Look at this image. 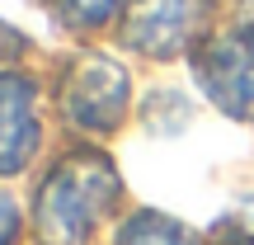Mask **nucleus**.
Returning <instances> with one entry per match:
<instances>
[{
    "label": "nucleus",
    "mask_w": 254,
    "mask_h": 245,
    "mask_svg": "<svg viewBox=\"0 0 254 245\" xmlns=\"http://www.w3.org/2000/svg\"><path fill=\"white\" fill-rule=\"evenodd\" d=\"M207 0H132L123 14V43L146 57H170L202 24Z\"/></svg>",
    "instance_id": "nucleus-4"
},
{
    "label": "nucleus",
    "mask_w": 254,
    "mask_h": 245,
    "mask_svg": "<svg viewBox=\"0 0 254 245\" xmlns=\"http://www.w3.org/2000/svg\"><path fill=\"white\" fill-rule=\"evenodd\" d=\"M14 47H19L14 28H5V24H0V62H5V57H14Z\"/></svg>",
    "instance_id": "nucleus-9"
},
{
    "label": "nucleus",
    "mask_w": 254,
    "mask_h": 245,
    "mask_svg": "<svg viewBox=\"0 0 254 245\" xmlns=\"http://www.w3.org/2000/svg\"><path fill=\"white\" fill-rule=\"evenodd\" d=\"M118 245H198V241H193L179 222L155 217V212H141V217H132L118 231Z\"/></svg>",
    "instance_id": "nucleus-6"
},
{
    "label": "nucleus",
    "mask_w": 254,
    "mask_h": 245,
    "mask_svg": "<svg viewBox=\"0 0 254 245\" xmlns=\"http://www.w3.org/2000/svg\"><path fill=\"white\" fill-rule=\"evenodd\" d=\"M193 71L226 113L254 118V28H236V33L202 43V52L193 57Z\"/></svg>",
    "instance_id": "nucleus-2"
},
{
    "label": "nucleus",
    "mask_w": 254,
    "mask_h": 245,
    "mask_svg": "<svg viewBox=\"0 0 254 245\" xmlns=\"http://www.w3.org/2000/svg\"><path fill=\"white\" fill-rule=\"evenodd\" d=\"M38 146L33 85L19 76H0V174H14Z\"/></svg>",
    "instance_id": "nucleus-5"
},
{
    "label": "nucleus",
    "mask_w": 254,
    "mask_h": 245,
    "mask_svg": "<svg viewBox=\"0 0 254 245\" xmlns=\"http://www.w3.org/2000/svg\"><path fill=\"white\" fill-rule=\"evenodd\" d=\"M118 179L104 156H71L52 170V179L38 193V231L47 245H85L94 222L113 208Z\"/></svg>",
    "instance_id": "nucleus-1"
},
{
    "label": "nucleus",
    "mask_w": 254,
    "mask_h": 245,
    "mask_svg": "<svg viewBox=\"0 0 254 245\" xmlns=\"http://www.w3.org/2000/svg\"><path fill=\"white\" fill-rule=\"evenodd\" d=\"M66 118L90 132H109L127 109V71L109 57H85L66 76Z\"/></svg>",
    "instance_id": "nucleus-3"
},
{
    "label": "nucleus",
    "mask_w": 254,
    "mask_h": 245,
    "mask_svg": "<svg viewBox=\"0 0 254 245\" xmlns=\"http://www.w3.org/2000/svg\"><path fill=\"white\" fill-rule=\"evenodd\" d=\"M14 231H19V212H14V203L0 193V245H14Z\"/></svg>",
    "instance_id": "nucleus-8"
},
{
    "label": "nucleus",
    "mask_w": 254,
    "mask_h": 245,
    "mask_svg": "<svg viewBox=\"0 0 254 245\" xmlns=\"http://www.w3.org/2000/svg\"><path fill=\"white\" fill-rule=\"evenodd\" d=\"M57 9H62V19L71 28H94L104 19H113L118 0H57Z\"/></svg>",
    "instance_id": "nucleus-7"
}]
</instances>
